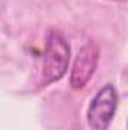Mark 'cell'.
Masks as SVG:
<instances>
[{
    "instance_id": "cell-2",
    "label": "cell",
    "mask_w": 128,
    "mask_h": 130,
    "mask_svg": "<svg viewBox=\"0 0 128 130\" xmlns=\"http://www.w3.org/2000/svg\"><path fill=\"white\" fill-rule=\"evenodd\" d=\"M118 107V92L113 85L102 86L92 98L88 109V124L91 130H107Z\"/></svg>"
},
{
    "instance_id": "cell-3",
    "label": "cell",
    "mask_w": 128,
    "mask_h": 130,
    "mask_svg": "<svg viewBox=\"0 0 128 130\" xmlns=\"http://www.w3.org/2000/svg\"><path fill=\"white\" fill-rule=\"evenodd\" d=\"M98 59H99V48L95 42H88L84 44L75 61L72 65V70H71V86L74 89H83L88 82L91 80V77L94 76L96 70V65H98Z\"/></svg>"
},
{
    "instance_id": "cell-1",
    "label": "cell",
    "mask_w": 128,
    "mask_h": 130,
    "mask_svg": "<svg viewBox=\"0 0 128 130\" xmlns=\"http://www.w3.org/2000/svg\"><path fill=\"white\" fill-rule=\"evenodd\" d=\"M69 44L57 30H50L45 41L44 64H42V83L50 85L60 80L69 65Z\"/></svg>"
}]
</instances>
